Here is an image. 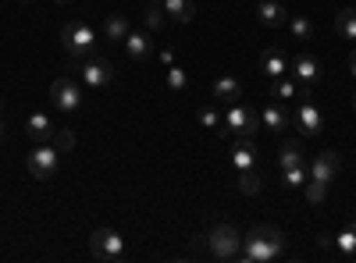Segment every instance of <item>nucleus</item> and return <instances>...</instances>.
I'll list each match as a JSON object with an SVG mask.
<instances>
[{"mask_svg":"<svg viewBox=\"0 0 356 263\" xmlns=\"http://www.w3.org/2000/svg\"><path fill=\"white\" fill-rule=\"evenodd\" d=\"M285 256V235L271 224H257L243 235V246H239V260L243 263H275Z\"/></svg>","mask_w":356,"mask_h":263,"instance_id":"1","label":"nucleus"},{"mask_svg":"<svg viewBox=\"0 0 356 263\" xmlns=\"http://www.w3.org/2000/svg\"><path fill=\"white\" fill-rule=\"evenodd\" d=\"M61 43H65V53H68V57H75V61H86V57H93L97 33H93V25H86V22H65Z\"/></svg>","mask_w":356,"mask_h":263,"instance_id":"2","label":"nucleus"},{"mask_svg":"<svg viewBox=\"0 0 356 263\" xmlns=\"http://www.w3.org/2000/svg\"><path fill=\"white\" fill-rule=\"evenodd\" d=\"M57 164H61V150H57L54 142H36L33 153H29V160H25L29 174H33V178H40V182H50V178H54Z\"/></svg>","mask_w":356,"mask_h":263,"instance_id":"3","label":"nucleus"},{"mask_svg":"<svg viewBox=\"0 0 356 263\" xmlns=\"http://www.w3.org/2000/svg\"><path fill=\"white\" fill-rule=\"evenodd\" d=\"M239 246H243V235L232 224H214L211 235H207V249H211L214 260H239Z\"/></svg>","mask_w":356,"mask_h":263,"instance_id":"4","label":"nucleus"},{"mask_svg":"<svg viewBox=\"0 0 356 263\" xmlns=\"http://www.w3.org/2000/svg\"><path fill=\"white\" fill-rule=\"evenodd\" d=\"M89 253L104 263H114V260L125 256V239L118 235L114 228H97L93 235H89Z\"/></svg>","mask_w":356,"mask_h":263,"instance_id":"5","label":"nucleus"},{"mask_svg":"<svg viewBox=\"0 0 356 263\" xmlns=\"http://www.w3.org/2000/svg\"><path fill=\"white\" fill-rule=\"evenodd\" d=\"M289 75L300 82V96H310L314 85L321 82V61L314 53H300V57H292V61H289Z\"/></svg>","mask_w":356,"mask_h":263,"instance_id":"6","label":"nucleus"},{"mask_svg":"<svg viewBox=\"0 0 356 263\" xmlns=\"http://www.w3.org/2000/svg\"><path fill=\"white\" fill-rule=\"evenodd\" d=\"M50 103L61 110V114H75L82 107V90H79V82L75 78H54L50 82Z\"/></svg>","mask_w":356,"mask_h":263,"instance_id":"7","label":"nucleus"},{"mask_svg":"<svg viewBox=\"0 0 356 263\" xmlns=\"http://www.w3.org/2000/svg\"><path fill=\"white\" fill-rule=\"evenodd\" d=\"M79 78L89 85V90H107V85L114 82V65L107 61V57H86V61L79 65Z\"/></svg>","mask_w":356,"mask_h":263,"instance_id":"8","label":"nucleus"},{"mask_svg":"<svg viewBox=\"0 0 356 263\" xmlns=\"http://www.w3.org/2000/svg\"><path fill=\"white\" fill-rule=\"evenodd\" d=\"M225 128L235 135H253L260 128V110L246 107V103H228L225 110Z\"/></svg>","mask_w":356,"mask_h":263,"instance_id":"9","label":"nucleus"},{"mask_svg":"<svg viewBox=\"0 0 356 263\" xmlns=\"http://www.w3.org/2000/svg\"><path fill=\"white\" fill-rule=\"evenodd\" d=\"M310 178L307 182H321V185H332L335 182V174L342 171V157L335 153V150H324V153H317L314 160H310Z\"/></svg>","mask_w":356,"mask_h":263,"instance_id":"10","label":"nucleus"},{"mask_svg":"<svg viewBox=\"0 0 356 263\" xmlns=\"http://www.w3.org/2000/svg\"><path fill=\"white\" fill-rule=\"evenodd\" d=\"M292 125H300L303 135H321L324 118H321V110H317V103H314L310 96L300 100V107H296V114H292Z\"/></svg>","mask_w":356,"mask_h":263,"instance_id":"11","label":"nucleus"},{"mask_svg":"<svg viewBox=\"0 0 356 263\" xmlns=\"http://www.w3.org/2000/svg\"><path fill=\"white\" fill-rule=\"evenodd\" d=\"M260 125L267 128V132H285L289 125H292V110L285 107V103H267L264 110H260Z\"/></svg>","mask_w":356,"mask_h":263,"instance_id":"12","label":"nucleus"},{"mask_svg":"<svg viewBox=\"0 0 356 263\" xmlns=\"http://www.w3.org/2000/svg\"><path fill=\"white\" fill-rule=\"evenodd\" d=\"M232 167L235 171H250L257 167V146H253V135H239L232 142Z\"/></svg>","mask_w":356,"mask_h":263,"instance_id":"13","label":"nucleus"},{"mask_svg":"<svg viewBox=\"0 0 356 263\" xmlns=\"http://www.w3.org/2000/svg\"><path fill=\"white\" fill-rule=\"evenodd\" d=\"M125 53H129V61H132V65L150 61V53H154V40H150V33H129V36H125Z\"/></svg>","mask_w":356,"mask_h":263,"instance_id":"14","label":"nucleus"},{"mask_svg":"<svg viewBox=\"0 0 356 263\" xmlns=\"http://www.w3.org/2000/svg\"><path fill=\"white\" fill-rule=\"evenodd\" d=\"M260 68H264V78H282V75H289V57L278 50V46H267L264 53H260Z\"/></svg>","mask_w":356,"mask_h":263,"instance_id":"15","label":"nucleus"},{"mask_svg":"<svg viewBox=\"0 0 356 263\" xmlns=\"http://www.w3.org/2000/svg\"><path fill=\"white\" fill-rule=\"evenodd\" d=\"M257 18L267 28H282L289 22V11H285L282 0H260V4H257Z\"/></svg>","mask_w":356,"mask_h":263,"instance_id":"16","label":"nucleus"},{"mask_svg":"<svg viewBox=\"0 0 356 263\" xmlns=\"http://www.w3.org/2000/svg\"><path fill=\"white\" fill-rule=\"evenodd\" d=\"M150 4H161L164 15L171 22H178V25H186V22L196 18V4H193V0H150Z\"/></svg>","mask_w":356,"mask_h":263,"instance_id":"17","label":"nucleus"},{"mask_svg":"<svg viewBox=\"0 0 356 263\" xmlns=\"http://www.w3.org/2000/svg\"><path fill=\"white\" fill-rule=\"evenodd\" d=\"M129 33H132V25H129V18H125L122 11H111V15L104 18V40H111V43H125Z\"/></svg>","mask_w":356,"mask_h":263,"instance_id":"18","label":"nucleus"},{"mask_svg":"<svg viewBox=\"0 0 356 263\" xmlns=\"http://www.w3.org/2000/svg\"><path fill=\"white\" fill-rule=\"evenodd\" d=\"M25 132H29V139H33V142H50L54 121L47 118L43 110H33V114H29V121H25Z\"/></svg>","mask_w":356,"mask_h":263,"instance_id":"19","label":"nucleus"},{"mask_svg":"<svg viewBox=\"0 0 356 263\" xmlns=\"http://www.w3.org/2000/svg\"><path fill=\"white\" fill-rule=\"evenodd\" d=\"M239 96H243V82L235 75H221L214 82V100L218 103H239Z\"/></svg>","mask_w":356,"mask_h":263,"instance_id":"20","label":"nucleus"},{"mask_svg":"<svg viewBox=\"0 0 356 263\" xmlns=\"http://www.w3.org/2000/svg\"><path fill=\"white\" fill-rule=\"evenodd\" d=\"M300 164H307L303 160V139H285L282 150H278V167L289 171V167H300Z\"/></svg>","mask_w":356,"mask_h":263,"instance_id":"21","label":"nucleus"},{"mask_svg":"<svg viewBox=\"0 0 356 263\" xmlns=\"http://www.w3.org/2000/svg\"><path fill=\"white\" fill-rule=\"evenodd\" d=\"M271 96H275L278 103H289V100H296V96H300V82H296L292 75H282V78H275V82H271Z\"/></svg>","mask_w":356,"mask_h":263,"instance_id":"22","label":"nucleus"},{"mask_svg":"<svg viewBox=\"0 0 356 263\" xmlns=\"http://www.w3.org/2000/svg\"><path fill=\"white\" fill-rule=\"evenodd\" d=\"M285 28L292 33V40H300V43H310V40H314V22H310L307 15H289Z\"/></svg>","mask_w":356,"mask_h":263,"instance_id":"23","label":"nucleus"},{"mask_svg":"<svg viewBox=\"0 0 356 263\" xmlns=\"http://www.w3.org/2000/svg\"><path fill=\"white\" fill-rule=\"evenodd\" d=\"M335 33H339L342 40H353V43H356V8L335 11Z\"/></svg>","mask_w":356,"mask_h":263,"instance_id":"24","label":"nucleus"},{"mask_svg":"<svg viewBox=\"0 0 356 263\" xmlns=\"http://www.w3.org/2000/svg\"><path fill=\"white\" fill-rule=\"evenodd\" d=\"M335 249H339L342 256H356V221L346 224L339 235H335Z\"/></svg>","mask_w":356,"mask_h":263,"instance_id":"25","label":"nucleus"},{"mask_svg":"<svg viewBox=\"0 0 356 263\" xmlns=\"http://www.w3.org/2000/svg\"><path fill=\"white\" fill-rule=\"evenodd\" d=\"M164 8L161 4H150V0H146V11H143V25H146V33H161L164 28Z\"/></svg>","mask_w":356,"mask_h":263,"instance_id":"26","label":"nucleus"},{"mask_svg":"<svg viewBox=\"0 0 356 263\" xmlns=\"http://www.w3.org/2000/svg\"><path fill=\"white\" fill-rule=\"evenodd\" d=\"M168 90H171V93H186V90H189V75H186V68H178V65L168 68Z\"/></svg>","mask_w":356,"mask_h":263,"instance_id":"27","label":"nucleus"},{"mask_svg":"<svg viewBox=\"0 0 356 263\" xmlns=\"http://www.w3.org/2000/svg\"><path fill=\"white\" fill-rule=\"evenodd\" d=\"M307 178H310L307 164H300V167H289V171H282V182H285L289 189H300V185H307Z\"/></svg>","mask_w":356,"mask_h":263,"instance_id":"28","label":"nucleus"},{"mask_svg":"<svg viewBox=\"0 0 356 263\" xmlns=\"http://www.w3.org/2000/svg\"><path fill=\"white\" fill-rule=\"evenodd\" d=\"M50 142H54L61 153H72V150H75V132H72V128H54Z\"/></svg>","mask_w":356,"mask_h":263,"instance_id":"29","label":"nucleus"},{"mask_svg":"<svg viewBox=\"0 0 356 263\" xmlns=\"http://www.w3.org/2000/svg\"><path fill=\"white\" fill-rule=\"evenodd\" d=\"M239 189H243L246 196H257V192H260V174H257V167L239 171Z\"/></svg>","mask_w":356,"mask_h":263,"instance_id":"30","label":"nucleus"},{"mask_svg":"<svg viewBox=\"0 0 356 263\" xmlns=\"http://www.w3.org/2000/svg\"><path fill=\"white\" fill-rule=\"evenodd\" d=\"M200 125H207V128L221 132V128H225V114H218L214 107H200Z\"/></svg>","mask_w":356,"mask_h":263,"instance_id":"31","label":"nucleus"},{"mask_svg":"<svg viewBox=\"0 0 356 263\" xmlns=\"http://www.w3.org/2000/svg\"><path fill=\"white\" fill-rule=\"evenodd\" d=\"M324 196H328V185H321V182H307V199H310V203H324Z\"/></svg>","mask_w":356,"mask_h":263,"instance_id":"32","label":"nucleus"},{"mask_svg":"<svg viewBox=\"0 0 356 263\" xmlns=\"http://www.w3.org/2000/svg\"><path fill=\"white\" fill-rule=\"evenodd\" d=\"M317 246H321V249H335V235H332V231H321V235H317Z\"/></svg>","mask_w":356,"mask_h":263,"instance_id":"33","label":"nucleus"},{"mask_svg":"<svg viewBox=\"0 0 356 263\" xmlns=\"http://www.w3.org/2000/svg\"><path fill=\"white\" fill-rule=\"evenodd\" d=\"M161 61L171 68V65H175V53H171V50H161Z\"/></svg>","mask_w":356,"mask_h":263,"instance_id":"34","label":"nucleus"},{"mask_svg":"<svg viewBox=\"0 0 356 263\" xmlns=\"http://www.w3.org/2000/svg\"><path fill=\"white\" fill-rule=\"evenodd\" d=\"M349 75H353V78H356V50H353V53H349Z\"/></svg>","mask_w":356,"mask_h":263,"instance_id":"35","label":"nucleus"},{"mask_svg":"<svg viewBox=\"0 0 356 263\" xmlns=\"http://www.w3.org/2000/svg\"><path fill=\"white\" fill-rule=\"evenodd\" d=\"M8 135V121H4V114H0V139Z\"/></svg>","mask_w":356,"mask_h":263,"instance_id":"36","label":"nucleus"},{"mask_svg":"<svg viewBox=\"0 0 356 263\" xmlns=\"http://www.w3.org/2000/svg\"><path fill=\"white\" fill-rule=\"evenodd\" d=\"M54 4H65L68 8V4H75V0H54Z\"/></svg>","mask_w":356,"mask_h":263,"instance_id":"37","label":"nucleus"},{"mask_svg":"<svg viewBox=\"0 0 356 263\" xmlns=\"http://www.w3.org/2000/svg\"><path fill=\"white\" fill-rule=\"evenodd\" d=\"M18 4H36V0H18Z\"/></svg>","mask_w":356,"mask_h":263,"instance_id":"38","label":"nucleus"},{"mask_svg":"<svg viewBox=\"0 0 356 263\" xmlns=\"http://www.w3.org/2000/svg\"><path fill=\"white\" fill-rule=\"evenodd\" d=\"M353 107H356V96H353Z\"/></svg>","mask_w":356,"mask_h":263,"instance_id":"39","label":"nucleus"}]
</instances>
